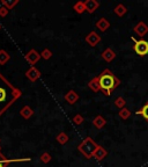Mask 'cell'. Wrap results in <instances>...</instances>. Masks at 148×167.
I'll return each instance as SVG.
<instances>
[{
	"mask_svg": "<svg viewBox=\"0 0 148 167\" xmlns=\"http://www.w3.org/2000/svg\"><path fill=\"white\" fill-rule=\"evenodd\" d=\"M7 93H8V92L5 89V87L0 86V105L5 103V101L7 100V96H8Z\"/></svg>",
	"mask_w": 148,
	"mask_h": 167,
	"instance_id": "obj_4",
	"label": "cell"
},
{
	"mask_svg": "<svg viewBox=\"0 0 148 167\" xmlns=\"http://www.w3.org/2000/svg\"><path fill=\"white\" fill-rule=\"evenodd\" d=\"M116 105L118 107H123L125 106V101H124V99H122V97H119V99H117V101H116Z\"/></svg>",
	"mask_w": 148,
	"mask_h": 167,
	"instance_id": "obj_10",
	"label": "cell"
},
{
	"mask_svg": "<svg viewBox=\"0 0 148 167\" xmlns=\"http://www.w3.org/2000/svg\"><path fill=\"white\" fill-rule=\"evenodd\" d=\"M137 114H138V115H142L143 118L148 122V103H146L139 111H137Z\"/></svg>",
	"mask_w": 148,
	"mask_h": 167,
	"instance_id": "obj_5",
	"label": "cell"
},
{
	"mask_svg": "<svg viewBox=\"0 0 148 167\" xmlns=\"http://www.w3.org/2000/svg\"><path fill=\"white\" fill-rule=\"evenodd\" d=\"M116 13L118 14V15H123L124 13H126V8L124 7V6L122 5H119L117 8H116Z\"/></svg>",
	"mask_w": 148,
	"mask_h": 167,
	"instance_id": "obj_7",
	"label": "cell"
},
{
	"mask_svg": "<svg viewBox=\"0 0 148 167\" xmlns=\"http://www.w3.org/2000/svg\"><path fill=\"white\" fill-rule=\"evenodd\" d=\"M119 81L115 78L111 73L109 71H105L102 74V76L99 77V86L102 88V89H104L105 91V94H110V91L112 89V88H115V87L118 85Z\"/></svg>",
	"mask_w": 148,
	"mask_h": 167,
	"instance_id": "obj_1",
	"label": "cell"
},
{
	"mask_svg": "<svg viewBox=\"0 0 148 167\" xmlns=\"http://www.w3.org/2000/svg\"><path fill=\"white\" fill-rule=\"evenodd\" d=\"M103 57H104V59H107V61H111V59L115 58V54L111 50H107L103 54Z\"/></svg>",
	"mask_w": 148,
	"mask_h": 167,
	"instance_id": "obj_6",
	"label": "cell"
},
{
	"mask_svg": "<svg viewBox=\"0 0 148 167\" xmlns=\"http://www.w3.org/2000/svg\"><path fill=\"white\" fill-rule=\"evenodd\" d=\"M108 26H109V23L105 20H102L101 22H99V27L101 30H105V29L108 28Z\"/></svg>",
	"mask_w": 148,
	"mask_h": 167,
	"instance_id": "obj_8",
	"label": "cell"
},
{
	"mask_svg": "<svg viewBox=\"0 0 148 167\" xmlns=\"http://www.w3.org/2000/svg\"><path fill=\"white\" fill-rule=\"evenodd\" d=\"M134 30H135V33H137L139 36L143 37V35H146L148 33V26L146 25V23H143V22H139L138 25L135 26Z\"/></svg>",
	"mask_w": 148,
	"mask_h": 167,
	"instance_id": "obj_3",
	"label": "cell"
},
{
	"mask_svg": "<svg viewBox=\"0 0 148 167\" xmlns=\"http://www.w3.org/2000/svg\"><path fill=\"white\" fill-rule=\"evenodd\" d=\"M120 116L123 117V118H127L130 116V111L127 109H123V110L120 111Z\"/></svg>",
	"mask_w": 148,
	"mask_h": 167,
	"instance_id": "obj_9",
	"label": "cell"
},
{
	"mask_svg": "<svg viewBox=\"0 0 148 167\" xmlns=\"http://www.w3.org/2000/svg\"><path fill=\"white\" fill-rule=\"evenodd\" d=\"M133 41L135 42V44H134V51L138 54L139 56H145L148 54V42L145 40H134Z\"/></svg>",
	"mask_w": 148,
	"mask_h": 167,
	"instance_id": "obj_2",
	"label": "cell"
}]
</instances>
